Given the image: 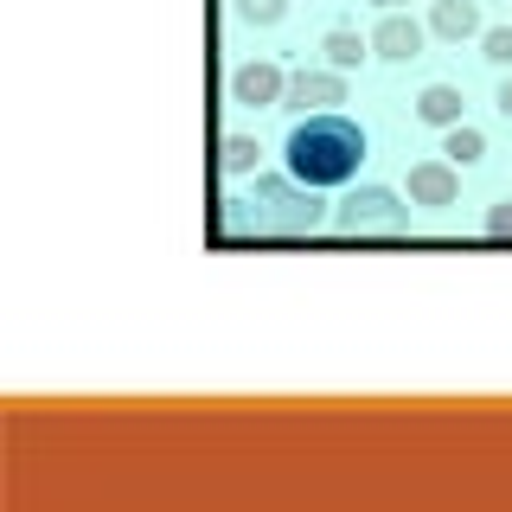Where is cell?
I'll return each instance as SVG.
<instances>
[{"label": "cell", "mask_w": 512, "mask_h": 512, "mask_svg": "<svg viewBox=\"0 0 512 512\" xmlns=\"http://www.w3.org/2000/svg\"><path fill=\"white\" fill-rule=\"evenodd\" d=\"M404 192H410V205H423V212H448V205L461 199V167L448 154L442 160H416Z\"/></svg>", "instance_id": "cell-4"}, {"label": "cell", "mask_w": 512, "mask_h": 512, "mask_svg": "<svg viewBox=\"0 0 512 512\" xmlns=\"http://www.w3.org/2000/svg\"><path fill=\"white\" fill-rule=\"evenodd\" d=\"M282 96H288L282 64L250 58V64H237V71H231V103H244V109H276Z\"/></svg>", "instance_id": "cell-5"}, {"label": "cell", "mask_w": 512, "mask_h": 512, "mask_svg": "<svg viewBox=\"0 0 512 512\" xmlns=\"http://www.w3.org/2000/svg\"><path fill=\"white\" fill-rule=\"evenodd\" d=\"M487 237H500V244L512 237V199H500V205L487 212Z\"/></svg>", "instance_id": "cell-15"}, {"label": "cell", "mask_w": 512, "mask_h": 512, "mask_svg": "<svg viewBox=\"0 0 512 512\" xmlns=\"http://www.w3.org/2000/svg\"><path fill=\"white\" fill-rule=\"evenodd\" d=\"M416 116H423L429 128H455L461 122V90L455 84H429L423 96H416Z\"/></svg>", "instance_id": "cell-10"}, {"label": "cell", "mask_w": 512, "mask_h": 512, "mask_svg": "<svg viewBox=\"0 0 512 512\" xmlns=\"http://www.w3.org/2000/svg\"><path fill=\"white\" fill-rule=\"evenodd\" d=\"M480 58L506 71V64H512V26H487V32H480Z\"/></svg>", "instance_id": "cell-14"}, {"label": "cell", "mask_w": 512, "mask_h": 512, "mask_svg": "<svg viewBox=\"0 0 512 512\" xmlns=\"http://www.w3.org/2000/svg\"><path fill=\"white\" fill-rule=\"evenodd\" d=\"M442 154L455 160V167H480V160H487V135L468 128V122H455V128H442Z\"/></svg>", "instance_id": "cell-12"}, {"label": "cell", "mask_w": 512, "mask_h": 512, "mask_svg": "<svg viewBox=\"0 0 512 512\" xmlns=\"http://www.w3.org/2000/svg\"><path fill=\"white\" fill-rule=\"evenodd\" d=\"M365 154H372L365 128L352 122V116H340V109H314V116H301L295 128H288V141H282L288 173H295V180H308V186H320V192L359 180Z\"/></svg>", "instance_id": "cell-1"}, {"label": "cell", "mask_w": 512, "mask_h": 512, "mask_svg": "<svg viewBox=\"0 0 512 512\" xmlns=\"http://www.w3.org/2000/svg\"><path fill=\"white\" fill-rule=\"evenodd\" d=\"M346 237H404L410 231V205L397 199L391 186H359L340 199V212H333Z\"/></svg>", "instance_id": "cell-3"}, {"label": "cell", "mask_w": 512, "mask_h": 512, "mask_svg": "<svg viewBox=\"0 0 512 512\" xmlns=\"http://www.w3.org/2000/svg\"><path fill=\"white\" fill-rule=\"evenodd\" d=\"M372 58H384V64H410V58H423V26H416L404 7L384 13V20L372 26Z\"/></svg>", "instance_id": "cell-7"}, {"label": "cell", "mask_w": 512, "mask_h": 512, "mask_svg": "<svg viewBox=\"0 0 512 512\" xmlns=\"http://www.w3.org/2000/svg\"><path fill=\"white\" fill-rule=\"evenodd\" d=\"M493 103H500V116L512 122V77H506V84H500V90H493Z\"/></svg>", "instance_id": "cell-16"}, {"label": "cell", "mask_w": 512, "mask_h": 512, "mask_svg": "<svg viewBox=\"0 0 512 512\" xmlns=\"http://www.w3.org/2000/svg\"><path fill=\"white\" fill-rule=\"evenodd\" d=\"M256 154H263V148H256V135L231 128V135L218 141V173H224V180H244V173L256 167Z\"/></svg>", "instance_id": "cell-11"}, {"label": "cell", "mask_w": 512, "mask_h": 512, "mask_svg": "<svg viewBox=\"0 0 512 512\" xmlns=\"http://www.w3.org/2000/svg\"><path fill=\"white\" fill-rule=\"evenodd\" d=\"M320 52H327V64H333V71H359V64L372 58V39H359V26H327Z\"/></svg>", "instance_id": "cell-9"}, {"label": "cell", "mask_w": 512, "mask_h": 512, "mask_svg": "<svg viewBox=\"0 0 512 512\" xmlns=\"http://www.w3.org/2000/svg\"><path fill=\"white\" fill-rule=\"evenodd\" d=\"M244 212L237 224L256 237H308L320 218H327V205H320V186L295 180V173H256L250 199H237Z\"/></svg>", "instance_id": "cell-2"}, {"label": "cell", "mask_w": 512, "mask_h": 512, "mask_svg": "<svg viewBox=\"0 0 512 512\" xmlns=\"http://www.w3.org/2000/svg\"><path fill=\"white\" fill-rule=\"evenodd\" d=\"M429 32L448 39V45H461V39H480L487 20H480L474 0H429Z\"/></svg>", "instance_id": "cell-8"}, {"label": "cell", "mask_w": 512, "mask_h": 512, "mask_svg": "<svg viewBox=\"0 0 512 512\" xmlns=\"http://www.w3.org/2000/svg\"><path fill=\"white\" fill-rule=\"evenodd\" d=\"M372 7H378V13H397V7H404V0H372Z\"/></svg>", "instance_id": "cell-17"}, {"label": "cell", "mask_w": 512, "mask_h": 512, "mask_svg": "<svg viewBox=\"0 0 512 512\" xmlns=\"http://www.w3.org/2000/svg\"><path fill=\"white\" fill-rule=\"evenodd\" d=\"M237 7V20H250V26H282L288 20V0H231Z\"/></svg>", "instance_id": "cell-13"}, {"label": "cell", "mask_w": 512, "mask_h": 512, "mask_svg": "<svg viewBox=\"0 0 512 512\" xmlns=\"http://www.w3.org/2000/svg\"><path fill=\"white\" fill-rule=\"evenodd\" d=\"M333 103H346V71H295L288 77V96H282V109H295V116H314V109H333Z\"/></svg>", "instance_id": "cell-6"}]
</instances>
